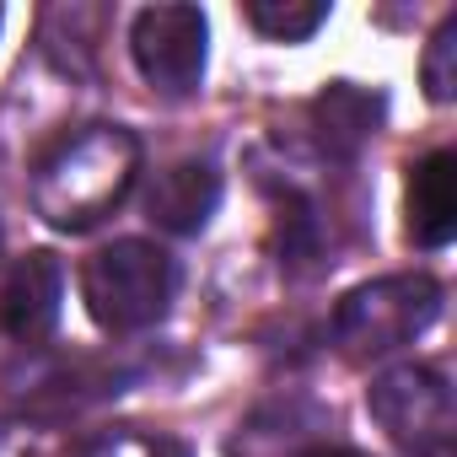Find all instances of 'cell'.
Wrapping results in <instances>:
<instances>
[{
    "label": "cell",
    "instance_id": "obj_7",
    "mask_svg": "<svg viewBox=\"0 0 457 457\" xmlns=\"http://www.w3.org/2000/svg\"><path fill=\"white\" fill-rule=\"evenodd\" d=\"M215 204H220V172L210 162H172L145 188V215L162 232H178V237L199 232L215 215Z\"/></svg>",
    "mask_w": 457,
    "mask_h": 457
},
{
    "label": "cell",
    "instance_id": "obj_2",
    "mask_svg": "<svg viewBox=\"0 0 457 457\" xmlns=\"http://www.w3.org/2000/svg\"><path fill=\"white\" fill-rule=\"evenodd\" d=\"M81 296H87V312L108 334H135V328H151L167 318V307L178 296V264L156 243L124 237L87 259Z\"/></svg>",
    "mask_w": 457,
    "mask_h": 457
},
{
    "label": "cell",
    "instance_id": "obj_8",
    "mask_svg": "<svg viewBox=\"0 0 457 457\" xmlns=\"http://www.w3.org/2000/svg\"><path fill=\"white\" fill-rule=\"evenodd\" d=\"M457 232V156L430 151L409 172V237L420 248H446Z\"/></svg>",
    "mask_w": 457,
    "mask_h": 457
},
{
    "label": "cell",
    "instance_id": "obj_13",
    "mask_svg": "<svg viewBox=\"0 0 457 457\" xmlns=\"http://www.w3.org/2000/svg\"><path fill=\"white\" fill-rule=\"evenodd\" d=\"M307 457H366V452H355V446H312Z\"/></svg>",
    "mask_w": 457,
    "mask_h": 457
},
{
    "label": "cell",
    "instance_id": "obj_11",
    "mask_svg": "<svg viewBox=\"0 0 457 457\" xmlns=\"http://www.w3.org/2000/svg\"><path fill=\"white\" fill-rule=\"evenodd\" d=\"M420 87L430 103H446L452 87H457V17H446L430 44H425V60H420Z\"/></svg>",
    "mask_w": 457,
    "mask_h": 457
},
{
    "label": "cell",
    "instance_id": "obj_10",
    "mask_svg": "<svg viewBox=\"0 0 457 457\" xmlns=\"http://www.w3.org/2000/svg\"><path fill=\"white\" fill-rule=\"evenodd\" d=\"M243 17L275 44H307L328 22V6L323 0H248Z\"/></svg>",
    "mask_w": 457,
    "mask_h": 457
},
{
    "label": "cell",
    "instance_id": "obj_1",
    "mask_svg": "<svg viewBox=\"0 0 457 457\" xmlns=\"http://www.w3.org/2000/svg\"><path fill=\"white\" fill-rule=\"evenodd\" d=\"M135 172H140V140L129 129L119 124L81 129L38 162L33 210L60 232H87L135 188Z\"/></svg>",
    "mask_w": 457,
    "mask_h": 457
},
{
    "label": "cell",
    "instance_id": "obj_3",
    "mask_svg": "<svg viewBox=\"0 0 457 457\" xmlns=\"http://www.w3.org/2000/svg\"><path fill=\"white\" fill-rule=\"evenodd\" d=\"M441 312V286L430 275H387L371 286H355L339 312H334V339L345 345V355L371 361L387 355L409 339H420Z\"/></svg>",
    "mask_w": 457,
    "mask_h": 457
},
{
    "label": "cell",
    "instance_id": "obj_6",
    "mask_svg": "<svg viewBox=\"0 0 457 457\" xmlns=\"http://www.w3.org/2000/svg\"><path fill=\"white\" fill-rule=\"evenodd\" d=\"M60 296H65L60 259L54 253H28L12 270L6 291H0V328H6L12 339H22V345L49 339L54 323H60Z\"/></svg>",
    "mask_w": 457,
    "mask_h": 457
},
{
    "label": "cell",
    "instance_id": "obj_4",
    "mask_svg": "<svg viewBox=\"0 0 457 457\" xmlns=\"http://www.w3.org/2000/svg\"><path fill=\"white\" fill-rule=\"evenodd\" d=\"M204 44L210 22L199 6H145L129 22V54L151 92L188 97L204 81Z\"/></svg>",
    "mask_w": 457,
    "mask_h": 457
},
{
    "label": "cell",
    "instance_id": "obj_5",
    "mask_svg": "<svg viewBox=\"0 0 457 457\" xmlns=\"http://www.w3.org/2000/svg\"><path fill=\"white\" fill-rule=\"evenodd\" d=\"M371 420L414 452H430L452 436V387L436 366H393L366 387Z\"/></svg>",
    "mask_w": 457,
    "mask_h": 457
},
{
    "label": "cell",
    "instance_id": "obj_12",
    "mask_svg": "<svg viewBox=\"0 0 457 457\" xmlns=\"http://www.w3.org/2000/svg\"><path fill=\"white\" fill-rule=\"evenodd\" d=\"M87 457H188V452L178 441H167V436H108Z\"/></svg>",
    "mask_w": 457,
    "mask_h": 457
},
{
    "label": "cell",
    "instance_id": "obj_9",
    "mask_svg": "<svg viewBox=\"0 0 457 457\" xmlns=\"http://www.w3.org/2000/svg\"><path fill=\"white\" fill-rule=\"evenodd\" d=\"M382 108H387L382 92H366V87H355V81H334V87H323L318 103H312V129H318V140H323L328 156H355V151L377 135Z\"/></svg>",
    "mask_w": 457,
    "mask_h": 457
}]
</instances>
